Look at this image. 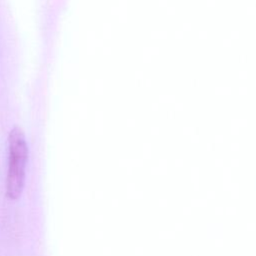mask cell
<instances>
[{
	"label": "cell",
	"instance_id": "1",
	"mask_svg": "<svg viewBox=\"0 0 256 256\" xmlns=\"http://www.w3.org/2000/svg\"><path fill=\"white\" fill-rule=\"evenodd\" d=\"M9 163L6 180L7 196L16 200L22 194L28 161V145L23 131L14 127L9 134Z\"/></svg>",
	"mask_w": 256,
	"mask_h": 256
}]
</instances>
